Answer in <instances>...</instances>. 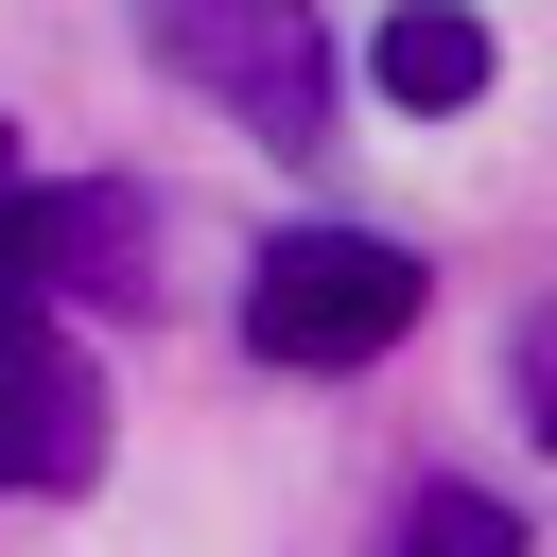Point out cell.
Masks as SVG:
<instances>
[{
  "label": "cell",
  "mask_w": 557,
  "mask_h": 557,
  "mask_svg": "<svg viewBox=\"0 0 557 557\" xmlns=\"http://www.w3.org/2000/svg\"><path fill=\"white\" fill-rule=\"evenodd\" d=\"M104 470V366L70 348L52 278H35V174L0 122V505H70Z\"/></svg>",
  "instance_id": "cell-1"
},
{
  "label": "cell",
  "mask_w": 557,
  "mask_h": 557,
  "mask_svg": "<svg viewBox=\"0 0 557 557\" xmlns=\"http://www.w3.org/2000/svg\"><path fill=\"white\" fill-rule=\"evenodd\" d=\"M418 313H435V261H418V244H383V226H278V244L244 261V348H261V366H296V383L383 366Z\"/></svg>",
  "instance_id": "cell-2"
},
{
  "label": "cell",
  "mask_w": 557,
  "mask_h": 557,
  "mask_svg": "<svg viewBox=\"0 0 557 557\" xmlns=\"http://www.w3.org/2000/svg\"><path fill=\"white\" fill-rule=\"evenodd\" d=\"M139 35H157V70L191 87V104H226L244 139H278V157H313L331 139V104H348V70H331V17L313 0H139Z\"/></svg>",
  "instance_id": "cell-3"
},
{
  "label": "cell",
  "mask_w": 557,
  "mask_h": 557,
  "mask_svg": "<svg viewBox=\"0 0 557 557\" xmlns=\"http://www.w3.org/2000/svg\"><path fill=\"white\" fill-rule=\"evenodd\" d=\"M35 278H52V313H139L157 296V191L139 174H35Z\"/></svg>",
  "instance_id": "cell-4"
},
{
  "label": "cell",
  "mask_w": 557,
  "mask_h": 557,
  "mask_svg": "<svg viewBox=\"0 0 557 557\" xmlns=\"http://www.w3.org/2000/svg\"><path fill=\"white\" fill-rule=\"evenodd\" d=\"M487 70H505V35H487L470 0H383V35H366V87H383L400 122H470Z\"/></svg>",
  "instance_id": "cell-5"
},
{
  "label": "cell",
  "mask_w": 557,
  "mask_h": 557,
  "mask_svg": "<svg viewBox=\"0 0 557 557\" xmlns=\"http://www.w3.org/2000/svg\"><path fill=\"white\" fill-rule=\"evenodd\" d=\"M383 557H522V505H505V487H418Z\"/></svg>",
  "instance_id": "cell-6"
},
{
  "label": "cell",
  "mask_w": 557,
  "mask_h": 557,
  "mask_svg": "<svg viewBox=\"0 0 557 557\" xmlns=\"http://www.w3.org/2000/svg\"><path fill=\"white\" fill-rule=\"evenodd\" d=\"M505 366H522V418H540V453H557V296L522 313V348H505Z\"/></svg>",
  "instance_id": "cell-7"
}]
</instances>
